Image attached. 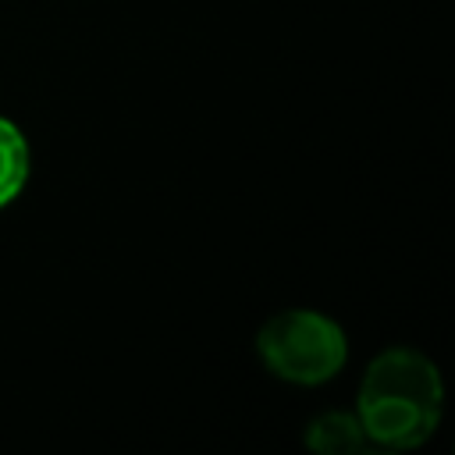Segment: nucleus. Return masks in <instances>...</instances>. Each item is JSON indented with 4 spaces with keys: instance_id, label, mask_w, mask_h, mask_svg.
I'll return each mask as SVG.
<instances>
[{
    "instance_id": "1",
    "label": "nucleus",
    "mask_w": 455,
    "mask_h": 455,
    "mask_svg": "<svg viewBox=\"0 0 455 455\" xmlns=\"http://www.w3.org/2000/svg\"><path fill=\"white\" fill-rule=\"evenodd\" d=\"M444 416V380L437 363L409 345L384 348L363 370L355 419L370 444L409 451L427 444Z\"/></svg>"
},
{
    "instance_id": "2",
    "label": "nucleus",
    "mask_w": 455,
    "mask_h": 455,
    "mask_svg": "<svg viewBox=\"0 0 455 455\" xmlns=\"http://www.w3.org/2000/svg\"><path fill=\"white\" fill-rule=\"evenodd\" d=\"M256 352L277 380L316 387L341 373L348 359V338L327 313L295 306L263 320L256 331Z\"/></svg>"
},
{
    "instance_id": "3",
    "label": "nucleus",
    "mask_w": 455,
    "mask_h": 455,
    "mask_svg": "<svg viewBox=\"0 0 455 455\" xmlns=\"http://www.w3.org/2000/svg\"><path fill=\"white\" fill-rule=\"evenodd\" d=\"M302 441L316 455H359L370 444L355 412H341V409H327V412L313 416L306 423Z\"/></svg>"
},
{
    "instance_id": "4",
    "label": "nucleus",
    "mask_w": 455,
    "mask_h": 455,
    "mask_svg": "<svg viewBox=\"0 0 455 455\" xmlns=\"http://www.w3.org/2000/svg\"><path fill=\"white\" fill-rule=\"evenodd\" d=\"M28 171H32V153L21 128L0 117V210L21 196V188L28 185Z\"/></svg>"
}]
</instances>
